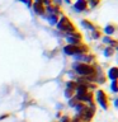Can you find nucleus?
Here are the masks:
<instances>
[{"mask_svg": "<svg viewBox=\"0 0 118 122\" xmlns=\"http://www.w3.org/2000/svg\"><path fill=\"white\" fill-rule=\"evenodd\" d=\"M74 69L76 70L79 75H83V76H93L95 74V70L91 66L86 64H74Z\"/></svg>", "mask_w": 118, "mask_h": 122, "instance_id": "f257e3e1", "label": "nucleus"}, {"mask_svg": "<svg viewBox=\"0 0 118 122\" xmlns=\"http://www.w3.org/2000/svg\"><path fill=\"white\" fill-rule=\"evenodd\" d=\"M57 27H59V29L65 30V32H72V30H74V25H72V23L70 22V19H69L67 17H62V18H61L59 20Z\"/></svg>", "mask_w": 118, "mask_h": 122, "instance_id": "f03ea898", "label": "nucleus"}, {"mask_svg": "<svg viewBox=\"0 0 118 122\" xmlns=\"http://www.w3.org/2000/svg\"><path fill=\"white\" fill-rule=\"evenodd\" d=\"M97 101L99 103V106L102 107L103 109H108V97H107V94L104 93L103 90H98L97 92Z\"/></svg>", "mask_w": 118, "mask_h": 122, "instance_id": "7ed1b4c3", "label": "nucleus"}, {"mask_svg": "<svg viewBox=\"0 0 118 122\" xmlns=\"http://www.w3.org/2000/svg\"><path fill=\"white\" fill-rule=\"evenodd\" d=\"M66 40H67V42H70V45H72V46H78V43H80L81 36H80L79 33H76L75 30H72V32H69V33H67Z\"/></svg>", "mask_w": 118, "mask_h": 122, "instance_id": "20e7f679", "label": "nucleus"}, {"mask_svg": "<svg viewBox=\"0 0 118 122\" xmlns=\"http://www.w3.org/2000/svg\"><path fill=\"white\" fill-rule=\"evenodd\" d=\"M64 52L66 53V55H71V56L78 55V52L81 53V52H80V47H79V46H72V45L65 46V47H64Z\"/></svg>", "mask_w": 118, "mask_h": 122, "instance_id": "39448f33", "label": "nucleus"}, {"mask_svg": "<svg viewBox=\"0 0 118 122\" xmlns=\"http://www.w3.org/2000/svg\"><path fill=\"white\" fill-rule=\"evenodd\" d=\"M86 4H88V1H85V0H78L75 3V9L78 11H84L86 9Z\"/></svg>", "mask_w": 118, "mask_h": 122, "instance_id": "423d86ee", "label": "nucleus"}, {"mask_svg": "<svg viewBox=\"0 0 118 122\" xmlns=\"http://www.w3.org/2000/svg\"><path fill=\"white\" fill-rule=\"evenodd\" d=\"M33 9H34V11H36L37 14H39V15H42L44 13V6H43V4H42V3H34Z\"/></svg>", "mask_w": 118, "mask_h": 122, "instance_id": "0eeeda50", "label": "nucleus"}, {"mask_svg": "<svg viewBox=\"0 0 118 122\" xmlns=\"http://www.w3.org/2000/svg\"><path fill=\"white\" fill-rule=\"evenodd\" d=\"M76 99H78V101H84V102H89V103H91L93 95H91L89 92H88V93L83 94V95H78V97H76Z\"/></svg>", "mask_w": 118, "mask_h": 122, "instance_id": "6e6552de", "label": "nucleus"}, {"mask_svg": "<svg viewBox=\"0 0 118 122\" xmlns=\"http://www.w3.org/2000/svg\"><path fill=\"white\" fill-rule=\"evenodd\" d=\"M117 67H112V69H109V71H108V78L109 79H112V80H117Z\"/></svg>", "mask_w": 118, "mask_h": 122, "instance_id": "1a4fd4ad", "label": "nucleus"}, {"mask_svg": "<svg viewBox=\"0 0 118 122\" xmlns=\"http://www.w3.org/2000/svg\"><path fill=\"white\" fill-rule=\"evenodd\" d=\"M81 25L84 27V28H86V29H94V25L91 24V23H90L89 20H86V19L81 20Z\"/></svg>", "mask_w": 118, "mask_h": 122, "instance_id": "9d476101", "label": "nucleus"}, {"mask_svg": "<svg viewBox=\"0 0 118 122\" xmlns=\"http://www.w3.org/2000/svg\"><path fill=\"white\" fill-rule=\"evenodd\" d=\"M47 19H48V22L51 23V24H56V23L59 22V19H57V15H52V14H49Z\"/></svg>", "mask_w": 118, "mask_h": 122, "instance_id": "9b49d317", "label": "nucleus"}, {"mask_svg": "<svg viewBox=\"0 0 118 122\" xmlns=\"http://www.w3.org/2000/svg\"><path fill=\"white\" fill-rule=\"evenodd\" d=\"M114 30H116V28H114L113 25H108V27H105L104 32H105L107 34H112V33H114Z\"/></svg>", "mask_w": 118, "mask_h": 122, "instance_id": "f8f14e48", "label": "nucleus"}, {"mask_svg": "<svg viewBox=\"0 0 118 122\" xmlns=\"http://www.w3.org/2000/svg\"><path fill=\"white\" fill-rule=\"evenodd\" d=\"M110 89H112L113 93H117V80H113L112 84H110Z\"/></svg>", "mask_w": 118, "mask_h": 122, "instance_id": "ddd939ff", "label": "nucleus"}, {"mask_svg": "<svg viewBox=\"0 0 118 122\" xmlns=\"http://www.w3.org/2000/svg\"><path fill=\"white\" fill-rule=\"evenodd\" d=\"M88 1H89V4H90V6H97L98 4H99V1H100V0H88Z\"/></svg>", "mask_w": 118, "mask_h": 122, "instance_id": "4468645a", "label": "nucleus"}, {"mask_svg": "<svg viewBox=\"0 0 118 122\" xmlns=\"http://www.w3.org/2000/svg\"><path fill=\"white\" fill-rule=\"evenodd\" d=\"M65 95H66V98H71L72 97V90L71 89H67L65 92Z\"/></svg>", "mask_w": 118, "mask_h": 122, "instance_id": "2eb2a0df", "label": "nucleus"}, {"mask_svg": "<svg viewBox=\"0 0 118 122\" xmlns=\"http://www.w3.org/2000/svg\"><path fill=\"white\" fill-rule=\"evenodd\" d=\"M104 55H105V56H110V55H113L112 50H110V48H107L105 51H104Z\"/></svg>", "mask_w": 118, "mask_h": 122, "instance_id": "dca6fc26", "label": "nucleus"}, {"mask_svg": "<svg viewBox=\"0 0 118 122\" xmlns=\"http://www.w3.org/2000/svg\"><path fill=\"white\" fill-rule=\"evenodd\" d=\"M93 37L94 38H99V37H100V33L97 32V30H93Z\"/></svg>", "mask_w": 118, "mask_h": 122, "instance_id": "f3484780", "label": "nucleus"}, {"mask_svg": "<svg viewBox=\"0 0 118 122\" xmlns=\"http://www.w3.org/2000/svg\"><path fill=\"white\" fill-rule=\"evenodd\" d=\"M22 1L24 3L25 5H28V6H30V5H32V3H30V1H32V0H22Z\"/></svg>", "mask_w": 118, "mask_h": 122, "instance_id": "a211bd4d", "label": "nucleus"}, {"mask_svg": "<svg viewBox=\"0 0 118 122\" xmlns=\"http://www.w3.org/2000/svg\"><path fill=\"white\" fill-rule=\"evenodd\" d=\"M61 122H71V120L69 117H64L62 120H61Z\"/></svg>", "mask_w": 118, "mask_h": 122, "instance_id": "6ab92c4d", "label": "nucleus"}, {"mask_svg": "<svg viewBox=\"0 0 118 122\" xmlns=\"http://www.w3.org/2000/svg\"><path fill=\"white\" fill-rule=\"evenodd\" d=\"M55 3L56 4H61V0H55Z\"/></svg>", "mask_w": 118, "mask_h": 122, "instance_id": "aec40b11", "label": "nucleus"}, {"mask_svg": "<svg viewBox=\"0 0 118 122\" xmlns=\"http://www.w3.org/2000/svg\"><path fill=\"white\" fill-rule=\"evenodd\" d=\"M66 1H67V3H70V0H66Z\"/></svg>", "mask_w": 118, "mask_h": 122, "instance_id": "412c9836", "label": "nucleus"}]
</instances>
